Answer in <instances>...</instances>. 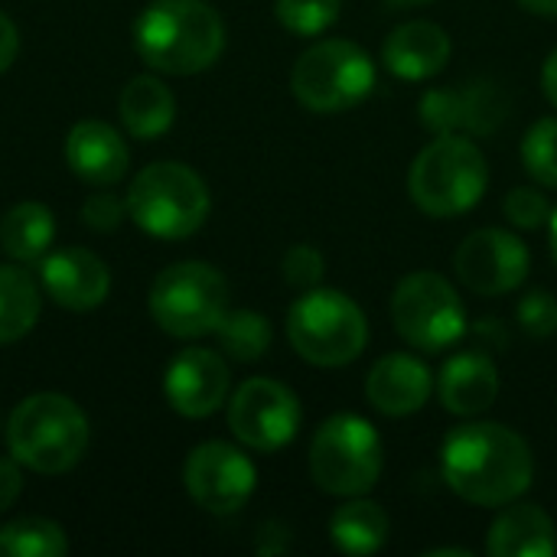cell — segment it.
Segmentation results:
<instances>
[{"instance_id":"obj_1","label":"cell","mask_w":557,"mask_h":557,"mask_svg":"<svg viewBox=\"0 0 557 557\" xmlns=\"http://www.w3.org/2000/svg\"><path fill=\"white\" fill-rule=\"evenodd\" d=\"M444 483L470 506L499 509L522 499L535 480V457L512 428L480 421L460 424L441 447Z\"/></svg>"},{"instance_id":"obj_2","label":"cell","mask_w":557,"mask_h":557,"mask_svg":"<svg viewBox=\"0 0 557 557\" xmlns=\"http://www.w3.org/2000/svg\"><path fill=\"white\" fill-rule=\"evenodd\" d=\"M137 55L166 75H196L219 62L225 23L206 0H153L134 23Z\"/></svg>"},{"instance_id":"obj_3","label":"cell","mask_w":557,"mask_h":557,"mask_svg":"<svg viewBox=\"0 0 557 557\" xmlns=\"http://www.w3.org/2000/svg\"><path fill=\"white\" fill-rule=\"evenodd\" d=\"M7 447L33 473H69L88 450V418L59 392L29 395L7 421Z\"/></svg>"},{"instance_id":"obj_4","label":"cell","mask_w":557,"mask_h":557,"mask_svg":"<svg viewBox=\"0 0 557 557\" xmlns=\"http://www.w3.org/2000/svg\"><path fill=\"white\" fill-rule=\"evenodd\" d=\"M490 186V166L473 137L441 134L428 144L411 170L408 193L414 206L431 219H454L470 212Z\"/></svg>"},{"instance_id":"obj_5","label":"cell","mask_w":557,"mask_h":557,"mask_svg":"<svg viewBox=\"0 0 557 557\" xmlns=\"http://www.w3.org/2000/svg\"><path fill=\"white\" fill-rule=\"evenodd\" d=\"M209 186L186 163L144 166L127 189V215L153 238L180 242L196 235L209 219Z\"/></svg>"},{"instance_id":"obj_6","label":"cell","mask_w":557,"mask_h":557,"mask_svg":"<svg viewBox=\"0 0 557 557\" xmlns=\"http://www.w3.org/2000/svg\"><path fill=\"white\" fill-rule=\"evenodd\" d=\"M287 339L310 366L339 369L362 356L369 343V323L359 304L343 290L310 287L287 313Z\"/></svg>"},{"instance_id":"obj_7","label":"cell","mask_w":557,"mask_h":557,"mask_svg":"<svg viewBox=\"0 0 557 557\" xmlns=\"http://www.w3.org/2000/svg\"><path fill=\"white\" fill-rule=\"evenodd\" d=\"M375 88L372 55L349 39L310 46L290 69L294 98L313 114H339L366 101Z\"/></svg>"},{"instance_id":"obj_8","label":"cell","mask_w":557,"mask_h":557,"mask_svg":"<svg viewBox=\"0 0 557 557\" xmlns=\"http://www.w3.org/2000/svg\"><path fill=\"white\" fill-rule=\"evenodd\" d=\"M310 476L330 496H366L382 476V437L359 414H333L310 444Z\"/></svg>"},{"instance_id":"obj_9","label":"cell","mask_w":557,"mask_h":557,"mask_svg":"<svg viewBox=\"0 0 557 557\" xmlns=\"http://www.w3.org/2000/svg\"><path fill=\"white\" fill-rule=\"evenodd\" d=\"M228 310V281L206 261H180L157 274L150 313L176 339H196L219 326Z\"/></svg>"},{"instance_id":"obj_10","label":"cell","mask_w":557,"mask_h":557,"mask_svg":"<svg viewBox=\"0 0 557 557\" xmlns=\"http://www.w3.org/2000/svg\"><path fill=\"white\" fill-rule=\"evenodd\" d=\"M392 323L408 346L421 352H444L463 339L467 307L447 277L414 271L401 277L392 294Z\"/></svg>"},{"instance_id":"obj_11","label":"cell","mask_w":557,"mask_h":557,"mask_svg":"<svg viewBox=\"0 0 557 557\" xmlns=\"http://www.w3.org/2000/svg\"><path fill=\"white\" fill-rule=\"evenodd\" d=\"M228 428L255 454L287 447L300 428L297 395L274 379H248L228 401Z\"/></svg>"},{"instance_id":"obj_12","label":"cell","mask_w":557,"mask_h":557,"mask_svg":"<svg viewBox=\"0 0 557 557\" xmlns=\"http://www.w3.org/2000/svg\"><path fill=\"white\" fill-rule=\"evenodd\" d=\"M183 480L186 490L193 496V503L212 516H232L238 512L255 486H258V473L255 463L232 444L225 441H206L199 444L183 467Z\"/></svg>"},{"instance_id":"obj_13","label":"cell","mask_w":557,"mask_h":557,"mask_svg":"<svg viewBox=\"0 0 557 557\" xmlns=\"http://www.w3.org/2000/svg\"><path fill=\"white\" fill-rule=\"evenodd\" d=\"M457 277L480 297H503L525 284L529 248L503 228H480L454 255Z\"/></svg>"},{"instance_id":"obj_14","label":"cell","mask_w":557,"mask_h":557,"mask_svg":"<svg viewBox=\"0 0 557 557\" xmlns=\"http://www.w3.org/2000/svg\"><path fill=\"white\" fill-rule=\"evenodd\" d=\"M421 124L441 134H463V137H490L506 121V98L490 82L470 85H447L431 88L421 95Z\"/></svg>"},{"instance_id":"obj_15","label":"cell","mask_w":557,"mask_h":557,"mask_svg":"<svg viewBox=\"0 0 557 557\" xmlns=\"http://www.w3.org/2000/svg\"><path fill=\"white\" fill-rule=\"evenodd\" d=\"M228 366L212 349H183L163 379L170 408L183 418H209L228 398Z\"/></svg>"},{"instance_id":"obj_16","label":"cell","mask_w":557,"mask_h":557,"mask_svg":"<svg viewBox=\"0 0 557 557\" xmlns=\"http://www.w3.org/2000/svg\"><path fill=\"white\" fill-rule=\"evenodd\" d=\"M42 290L65 310H95L111 290L108 264L85 248H59L39 261Z\"/></svg>"},{"instance_id":"obj_17","label":"cell","mask_w":557,"mask_h":557,"mask_svg":"<svg viewBox=\"0 0 557 557\" xmlns=\"http://www.w3.org/2000/svg\"><path fill=\"white\" fill-rule=\"evenodd\" d=\"M434 392V375L431 369L408 352H392L382 356L369 379H366V398L375 411L388 418H408L428 405Z\"/></svg>"},{"instance_id":"obj_18","label":"cell","mask_w":557,"mask_h":557,"mask_svg":"<svg viewBox=\"0 0 557 557\" xmlns=\"http://www.w3.org/2000/svg\"><path fill=\"white\" fill-rule=\"evenodd\" d=\"M454 42L444 26L431 20H408L395 26L382 46V62L395 78L405 82H428L447 69Z\"/></svg>"},{"instance_id":"obj_19","label":"cell","mask_w":557,"mask_h":557,"mask_svg":"<svg viewBox=\"0 0 557 557\" xmlns=\"http://www.w3.org/2000/svg\"><path fill=\"white\" fill-rule=\"evenodd\" d=\"M65 163L91 186H114L131 166V150L111 124L78 121L65 137Z\"/></svg>"},{"instance_id":"obj_20","label":"cell","mask_w":557,"mask_h":557,"mask_svg":"<svg viewBox=\"0 0 557 557\" xmlns=\"http://www.w3.org/2000/svg\"><path fill=\"white\" fill-rule=\"evenodd\" d=\"M437 395L450 414L476 418L490 411L499 395V369L486 352H457L441 369Z\"/></svg>"},{"instance_id":"obj_21","label":"cell","mask_w":557,"mask_h":557,"mask_svg":"<svg viewBox=\"0 0 557 557\" xmlns=\"http://www.w3.org/2000/svg\"><path fill=\"white\" fill-rule=\"evenodd\" d=\"M486 552L493 557H552L557 529L552 516L535 503H509L490 529Z\"/></svg>"},{"instance_id":"obj_22","label":"cell","mask_w":557,"mask_h":557,"mask_svg":"<svg viewBox=\"0 0 557 557\" xmlns=\"http://www.w3.org/2000/svg\"><path fill=\"white\" fill-rule=\"evenodd\" d=\"M121 121L131 137L137 140H153L173 127L176 117V98L173 91L153 78V75H137L124 85L121 101H117Z\"/></svg>"},{"instance_id":"obj_23","label":"cell","mask_w":557,"mask_h":557,"mask_svg":"<svg viewBox=\"0 0 557 557\" xmlns=\"http://www.w3.org/2000/svg\"><path fill=\"white\" fill-rule=\"evenodd\" d=\"M55 238V215L42 202H16L0 219V248L20 261L33 264L42 261Z\"/></svg>"},{"instance_id":"obj_24","label":"cell","mask_w":557,"mask_h":557,"mask_svg":"<svg viewBox=\"0 0 557 557\" xmlns=\"http://www.w3.org/2000/svg\"><path fill=\"white\" fill-rule=\"evenodd\" d=\"M388 516L379 503L352 496L346 506L333 512L330 539L343 555H375L388 542Z\"/></svg>"},{"instance_id":"obj_25","label":"cell","mask_w":557,"mask_h":557,"mask_svg":"<svg viewBox=\"0 0 557 557\" xmlns=\"http://www.w3.org/2000/svg\"><path fill=\"white\" fill-rule=\"evenodd\" d=\"M42 310L39 284L20 264H0V346L23 339Z\"/></svg>"},{"instance_id":"obj_26","label":"cell","mask_w":557,"mask_h":557,"mask_svg":"<svg viewBox=\"0 0 557 557\" xmlns=\"http://www.w3.org/2000/svg\"><path fill=\"white\" fill-rule=\"evenodd\" d=\"M212 333L219 339V349L235 362H258L274 339L268 317L258 310H225Z\"/></svg>"},{"instance_id":"obj_27","label":"cell","mask_w":557,"mask_h":557,"mask_svg":"<svg viewBox=\"0 0 557 557\" xmlns=\"http://www.w3.org/2000/svg\"><path fill=\"white\" fill-rule=\"evenodd\" d=\"M69 552L65 532L49 519H16L0 529V557H62Z\"/></svg>"},{"instance_id":"obj_28","label":"cell","mask_w":557,"mask_h":557,"mask_svg":"<svg viewBox=\"0 0 557 557\" xmlns=\"http://www.w3.org/2000/svg\"><path fill=\"white\" fill-rule=\"evenodd\" d=\"M522 163L539 186L557 189V117H542L525 131Z\"/></svg>"},{"instance_id":"obj_29","label":"cell","mask_w":557,"mask_h":557,"mask_svg":"<svg viewBox=\"0 0 557 557\" xmlns=\"http://www.w3.org/2000/svg\"><path fill=\"white\" fill-rule=\"evenodd\" d=\"M343 0H277L274 13L294 36H320L339 20Z\"/></svg>"},{"instance_id":"obj_30","label":"cell","mask_w":557,"mask_h":557,"mask_svg":"<svg viewBox=\"0 0 557 557\" xmlns=\"http://www.w3.org/2000/svg\"><path fill=\"white\" fill-rule=\"evenodd\" d=\"M503 212H506V219H509L516 228L535 232V228L548 225V219H552V202H548V196H545L542 189H535V186H516V189L506 196Z\"/></svg>"},{"instance_id":"obj_31","label":"cell","mask_w":557,"mask_h":557,"mask_svg":"<svg viewBox=\"0 0 557 557\" xmlns=\"http://www.w3.org/2000/svg\"><path fill=\"white\" fill-rule=\"evenodd\" d=\"M516 317H519V326L535 336V339H548L557 333V300L548 290H529L519 307H516Z\"/></svg>"},{"instance_id":"obj_32","label":"cell","mask_w":557,"mask_h":557,"mask_svg":"<svg viewBox=\"0 0 557 557\" xmlns=\"http://www.w3.org/2000/svg\"><path fill=\"white\" fill-rule=\"evenodd\" d=\"M284 281L290 287H300V290H310L323 281L326 274V258L313 248V245H294L287 255H284Z\"/></svg>"},{"instance_id":"obj_33","label":"cell","mask_w":557,"mask_h":557,"mask_svg":"<svg viewBox=\"0 0 557 557\" xmlns=\"http://www.w3.org/2000/svg\"><path fill=\"white\" fill-rule=\"evenodd\" d=\"M127 202H121L111 193H91L82 206V219L91 232H114L124 219Z\"/></svg>"},{"instance_id":"obj_34","label":"cell","mask_w":557,"mask_h":557,"mask_svg":"<svg viewBox=\"0 0 557 557\" xmlns=\"http://www.w3.org/2000/svg\"><path fill=\"white\" fill-rule=\"evenodd\" d=\"M23 493V473L16 467V460L0 457V512H7Z\"/></svg>"},{"instance_id":"obj_35","label":"cell","mask_w":557,"mask_h":557,"mask_svg":"<svg viewBox=\"0 0 557 557\" xmlns=\"http://www.w3.org/2000/svg\"><path fill=\"white\" fill-rule=\"evenodd\" d=\"M16 52H20V33L13 26V20L7 13H0V72H7L13 65Z\"/></svg>"},{"instance_id":"obj_36","label":"cell","mask_w":557,"mask_h":557,"mask_svg":"<svg viewBox=\"0 0 557 557\" xmlns=\"http://www.w3.org/2000/svg\"><path fill=\"white\" fill-rule=\"evenodd\" d=\"M542 88H545V98L557 108V49L545 59V69H542Z\"/></svg>"},{"instance_id":"obj_37","label":"cell","mask_w":557,"mask_h":557,"mask_svg":"<svg viewBox=\"0 0 557 557\" xmlns=\"http://www.w3.org/2000/svg\"><path fill=\"white\" fill-rule=\"evenodd\" d=\"M480 336H483V339H490V343H496V346H506V343H509V333H506V330H499V320H483Z\"/></svg>"},{"instance_id":"obj_38","label":"cell","mask_w":557,"mask_h":557,"mask_svg":"<svg viewBox=\"0 0 557 557\" xmlns=\"http://www.w3.org/2000/svg\"><path fill=\"white\" fill-rule=\"evenodd\" d=\"M519 3L539 16H557V0H519Z\"/></svg>"},{"instance_id":"obj_39","label":"cell","mask_w":557,"mask_h":557,"mask_svg":"<svg viewBox=\"0 0 557 557\" xmlns=\"http://www.w3.org/2000/svg\"><path fill=\"white\" fill-rule=\"evenodd\" d=\"M470 557L467 548H431V552H424V557Z\"/></svg>"},{"instance_id":"obj_40","label":"cell","mask_w":557,"mask_h":557,"mask_svg":"<svg viewBox=\"0 0 557 557\" xmlns=\"http://www.w3.org/2000/svg\"><path fill=\"white\" fill-rule=\"evenodd\" d=\"M548 235H552V258L557 264V209H552V219H548Z\"/></svg>"},{"instance_id":"obj_41","label":"cell","mask_w":557,"mask_h":557,"mask_svg":"<svg viewBox=\"0 0 557 557\" xmlns=\"http://www.w3.org/2000/svg\"><path fill=\"white\" fill-rule=\"evenodd\" d=\"M395 7H421V3H434V0H388Z\"/></svg>"}]
</instances>
